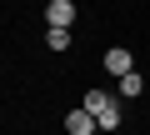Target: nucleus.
<instances>
[{
    "label": "nucleus",
    "instance_id": "nucleus-1",
    "mask_svg": "<svg viewBox=\"0 0 150 135\" xmlns=\"http://www.w3.org/2000/svg\"><path fill=\"white\" fill-rule=\"evenodd\" d=\"M100 65H105V70H110L115 80H125V75H135V55H130L125 45H110V50L100 55Z\"/></svg>",
    "mask_w": 150,
    "mask_h": 135
},
{
    "label": "nucleus",
    "instance_id": "nucleus-2",
    "mask_svg": "<svg viewBox=\"0 0 150 135\" xmlns=\"http://www.w3.org/2000/svg\"><path fill=\"white\" fill-rule=\"evenodd\" d=\"M75 25V5L70 0H50L45 5V30H70Z\"/></svg>",
    "mask_w": 150,
    "mask_h": 135
},
{
    "label": "nucleus",
    "instance_id": "nucleus-3",
    "mask_svg": "<svg viewBox=\"0 0 150 135\" xmlns=\"http://www.w3.org/2000/svg\"><path fill=\"white\" fill-rule=\"evenodd\" d=\"M95 130H100V120L90 110H70L65 115V135H95Z\"/></svg>",
    "mask_w": 150,
    "mask_h": 135
},
{
    "label": "nucleus",
    "instance_id": "nucleus-4",
    "mask_svg": "<svg viewBox=\"0 0 150 135\" xmlns=\"http://www.w3.org/2000/svg\"><path fill=\"white\" fill-rule=\"evenodd\" d=\"M140 90H145V75H140V70L125 75V80H115V100H135Z\"/></svg>",
    "mask_w": 150,
    "mask_h": 135
},
{
    "label": "nucleus",
    "instance_id": "nucleus-5",
    "mask_svg": "<svg viewBox=\"0 0 150 135\" xmlns=\"http://www.w3.org/2000/svg\"><path fill=\"white\" fill-rule=\"evenodd\" d=\"M45 45L60 55V50H70V30H45Z\"/></svg>",
    "mask_w": 150,
    "mask_h": 135
}]
</instances>
